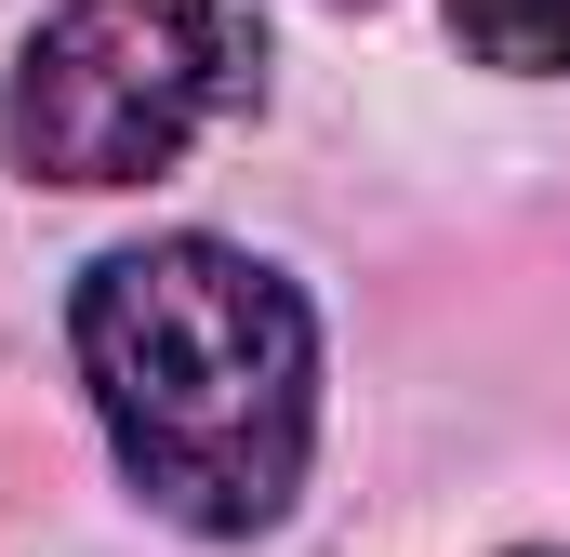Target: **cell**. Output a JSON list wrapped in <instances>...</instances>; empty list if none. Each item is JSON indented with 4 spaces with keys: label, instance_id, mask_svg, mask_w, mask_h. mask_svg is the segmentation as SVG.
I'll return each mask as SVG.
<instances>
[{
    "label": "cell",
    "instance_id": "6da1fadb",
    "mask_svg": "<svg viewBox=\"0 0 570 557\" xmlns=\"http://www.w3.org/2000/svg\"><path fill=\"white\" fill-rule=\"evenodd\" d=\"M80 385L173 531H279L318 438V319L226 240H134L80 278Z\"/></svg>",
    "mask_w": 570,
    "mask_h": 557
},
{
    "label": "cell",
    "instance_id": "7a4b0ae2",
    "mask_svg": "<svg viewBox=\"0 0 570 557\" xmlns=\"http://www.w3.org/2000/svg\"><path fill=\"white\" fill-rule=\"evenodd\" d=\"M266 80L239 0H67L0 94V146L53 186H146L213 146Z\"/></svg>",
    "mask_w": 570,
    "mask_h": 557
},
{
    "label": "cell",
    "instance_id": "3957f363",
    "mask_svg": "<svg viewBox=\"0 0 570 557\" xmlns=\"http://www.w3.org/2000/svg\"><path fill=\"white\" fill-rule=\"evenodd\" d=\"M451 40H464L478 67L558 80V67H570V0H451Z\"/></svg>",
    "mask_w": 570,
    "mask_h": 557
}]
</instances>
